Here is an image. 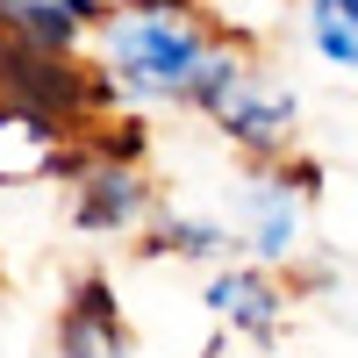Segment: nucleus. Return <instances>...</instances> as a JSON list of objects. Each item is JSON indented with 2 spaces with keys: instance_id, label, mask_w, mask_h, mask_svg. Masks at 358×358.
<instances>
[{
  "instance_id": "obj_1",
  "label": "nucleus",
  "mask_w": 358,
  "mask_h": 358,
  "mask_svg": "<svg viewBox=\"0 0 358 358\" xmlns=\"http://www.w3.org/2000/svg\"><path fill=\"white\" fill-rule=\"evenodd\" d=\"M215 50V29L201 15H108L101 22V79L129 101H187L201 57Z\"/></svg>"
},
{
  "instance_id": "obj_2",
  "label": "nucleus",
  "mask_w": 358,
  "mask_h": 358,
  "mask_svg": "<svg viewBox=\"0 0 358 358\" xmlns=\"http://www.w3.org/2000/svg\"><path fill=\"white\" fill-rule=\"evenodd\" d=\"M294 115H301V108H294L287 86H265V79L251 72V79L236 86V94H229L215 115H208V122H215L244 158L273 165V158H287V143H294Z\"/></svg>"
},
{
  "instance_id": "obj_3",
  "label": "nucleus",
  "mask_w": 358,
  "mask_h": 358,
  "mask_svg": "<svg viewBox=\"0 0 358 358\" xmlns=\"http://www.w3.org/2000/svg\"><path fill=\"white\" fill-rule=\"evenodd\" d=\"M208 315L229 322V330H244L251 344H273L280 322H287V287L265 273V265H215V280H208Z\"/></svg>"
},
{
  "instance_id": "obj_4",
  "label": "nucleus",
  "mask_w": 358,
  "mask_h": 358,
  "mask_svg": "<svg viewBox=\"0 0 358 358\" xmlns=\"http://www.w3.org/2000/svg\"><path fill=\"white\" fill-rule=\"evenodd\" d=\"M151 215V179L136 165H86L72 187V222L86 236H122Z\"/></svg>"
},
{
  "instance_id": "obj_5",
  "label": "nucleus",
  "mask_w": 358,
  "mask_h": 358,
  "mask_svg": "<svg viewBox=\"0 0 358 358\" xmlns=\"http://www.w3.org/2000/svg\"><path fill=\"white\" fill-rule=\"evenodd\" d=\"M244 222H251V251L265 265H287L301 251V194H287L280 172H258L244 187Z\"/></svg>"
},
{
  "instance_id": "obj_6",
  "label": "nucleus",
  "mask_w": 358,
  "mask_h": 358,
  "mask_svg": "<svg viewBox=\"0 0 358 358\" xmlns=\"http://www.w3.org/2000/svg\"><path fill=\"white\" fill-rule=\"evenodd\" d=\"M8 29L36 50H79L86 29L108 22V0H22V8H0Z\"/></svg>"
},
{
  "instance_id": "obj_7",
  "label": "nucleus",
  "mask_w": 358,
  "mask_h": 358,
  "mask_svg": "<svg viewBox=\"0 0 358 358\" xmlns=\"http://www.w3.org/2000/svg\"><path fill=\"white\" fill-rule=\"evenodd\" d=\"M151 258H194V265H229V229L208 222V215H165L151 229V244H143Z\"/></svg>"
},
{
  "instance_id": "obj_8",
  "label": "nucleus",
  "mask_w": 358,
  "mask_h": 358,
  "mask_svg": "<svg viewBox=\"0 0 358 358\" xmlns=\"http://www.w3.org/2000/svg\"><path fill=\"white\" fill-rule=\"evenodd\" d=\"M57 358H129V330L122 322H57Z\"/></svg>"
},
{
  "instance_id": "obj_9",
  "label": "nucleus",
  "mask_w": 358,
  "mask_h": 358,
  "mask_svg": "<svg viewBox=\"0 0 358 358\" xmlns=\"http://www.w3.org/2000/svg\"><path fill=\"white\" fill-rule=\"evenodd\" d=\"M143 158V122L136 115H115V122L86 129V165H136Z\"/></svg>"
},
{
  "instance_id": "obj_10",
  "label": "nucleus",
  "mask_w": 358,
  "mask_h": 358,
  "mask_svg": "<svg viewBox=\"0 0 358 358\" xmlns=\"http://www.w3.org/2000/svg\"><path fill=\"white\" fill-rule=\"evenodd\" d=\"M308 43H315V57H322V65H337V72H358V36H351V29H344L330 8H322V0L308 8Z\"/></svg>"
},
{
  "instance_id": "obj_11",
  "label": "nucleus",
  "mask_w": 358,
  "mask_h": 358,
  "mask_svg": "<svg viewBox=\"0 0 358 358\" xmlns=\"http://www.w3.org/2000/svg\"><path fill=\"white\" fill-rule=\"evenodd\" d=\"M108 15H201V0H108Z\"/></svg>"
},
{
  "instance_id": "obj_12",
  "label": "nucleus",
  "mask_w": 358,
  "mask_h": 358,
  "mask_svg": "<svg viewBox=\"0 0 358 358\" xmlns=\"http://www.w3.org/2000/svg\"><path fill=\"white\" fill-rule=\"evenodd\" d=\"M322 8H330V15H337V22L351 29V36H358V0H322Z\"/></svg>"
},
{
  "instance_id": "obj_13",
  "label": "nucleus",
  "mask_w": 358,
  "mask_h": 358,
  "mask_svg": "<svg viewBox=\"0 0 358 358\" xmlns=\"http://www.w3.org/2000/svg\"><path fill=\"white\" fill-rule=\"evenodd\" d=\"M0 8H22V0H0Z\"/></svg>"
}]
</instances>
